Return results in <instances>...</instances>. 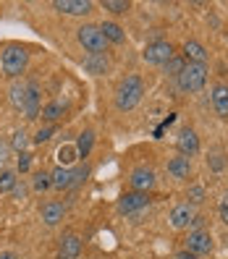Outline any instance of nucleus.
Masks as SVG:
<instances>
[{"instance_id":"34","label":"nucleus","mask_w":228,"mask_h":259,"mask_svg":"<svg viewBox=\"0 0 228 259\" xmlns=\"http://www.w3.org/2000/svg\"><path fill=\"white\" fill-rule=\"evenodd\" d=\"M218 218L223 225H228V191L220 196V202H218Z\"/></svg>"},{"instance_id":"24","label":"nucleus","mask_w":228,"mask_h":259,"mask_svg":"<svg viewBox=\"0 0 228 259\" xmlns=\"http://www.w3.org/2000/svg\"><path fill=\"white\" fill-rule=\"evenodd\" d=\"M8 100L16 110H24V100H26V84L24 81H13L8 89Z\"/></svg>"},{"instance_id":"2","label":"nucleus","mask_w":228,"mask_h":259,"mask_svg":"<svg viewBox=\"0 0 228 259\" xmlns=\"http://www.w3.org/2000/svg\"><path fill=\"white\" fill-rule=\"evenodd\" d=\"M50 178H53V189L68 191V189L84 184V181L89 178V165H73V167H60L58 165L50 173Z\"/></svg>"},{"instance_id":"29","label":"nucleus","mask_w":228,"mask_h":259,"mask_svg":"<svg viewBox=\"0 0 228 259\" xmlns=\"http://www.w3.org/2000/svg\"><path fill=\"white\" fill-rule=\"evenodd\" d=\"M11 147L16 149L19 155H21V152H26V147H29V136H26L24 128H16V131H13V136H11Z\"/></svg>"},{"instance_id":"37","label":"nucleus","mask_w":228,"mask_h":259,"mask_svg":"<svg viewBox=\"0 0 228 259\" xmlns=\"http://www.w3.org/2000/svg\"><path fill=\"white\" fill-rule=\"evenodd\" d=\"M11 196H13V199H21V196H24V186L19 184L16 189H13V191H11Z\"/></svg>"},{"instance_id":"13","label":"nucleus","mask_w":228,"mask_h":259,"mask_svg":"<svg viewBox=\"0 0 228 259\" xmlns=\"http://www.w3.org/2000/svg\"><path fill=\"white\" fill-rule=\"evenodd\" d=\"M53 8L66 13V16H87V13H92L95 6L89 0H55Z\"/></svg>"},{"instance_id":"22","label":"nucleus","mask_w":228,"mask_h":259,"mask_svg":"<svg viewBox=\"0 0 228 259\" xmlns=\"http://www.w3.org/2000/svg\"><path fill=\"white\" fill-rule=\"evenodd\" d=\"M55 157H58V165L60 167H73L76 160H79V152H76V144H63L58 152H55Z\"/></svg>"},{"instance_id":"15","label":"nucleus","mask_w":228,"mask_h":259,"mask_svg":"<svg viewBox=\"0 0 228 259\" xmlns=\"http://www.w3.org/2000/svg\"><path fill=\"white\" fill-rule=\"evenodd\" d=\"M82 238L76 236V233H66L63 238H60L58 243V259H79L82 254Z\"/></svg>"},{"instance_id":"25","label":"nucleus","mask_w":228,"mask_h":259,"mask_svg":"<svg viewBox=\"0 0 228 259\" xmlns=\"http://www.w3.org/2000/svg\"><path fill=\"white\" fill-rule=\"evenodd\" d=\"M19 186V173L16 170H0V194H11Z\"/></svg>"},{"instance_id":"33","label":"nucleus","mask_w":228,"mask_h":259,"mask_svg":"<svg viewBox=\"0 0 228 259\" xmlns=\"http://www.w3.org/2000/svg\"><path fill=\"white\" fill-rule=\"evenodd\" d=\"M207 165L218 173V170H223V167H225V160H223L220 152H212V155H207Z\"/></svg>"},{"instance_id":"28","label":"nucleus","mask_w":228,"mask_h":259,"mask_svg":"<svg viewBox=\"0 0 228 259\" xmlns=\"http://www.w3.org/2000/svg\"><path fill=\"white\" fill-rule=\"evenodd\" d=\"M186 199H189V204H192V207L202 204V202L207 199V191H205V186H200V184L189 186V191H186Z\"/></svg>"},{"instance_id":"11","label":"nucleus","mask_w":228,"mask_h":259,"mask_svg":"<svg viewBox=\"0 0 228 259\" xmlns=\"http://www.w3.org/2000/svg\"><path fill=\"white\" fill-rule=\"evenodd\" d=\"M21 113H24L26 120H34L42 113V95H40V87L34 81L26 84V100H24V110Z\"/></svg>"},{"instance_id":"3","label":"nucleus","mask_w":228,"mask_h":259,"mask_svg":"<svg viewBox=\"0 0 228 259\" xmlns=\"http://www.w3.org/2000/svg\"><path fill=\"white\" fill-rule=\"evenodd\" d=\"M26 63H29V53L19 45H8V48L0 53V71H3L8 79H16L26 71Z\"/></svg>"},{"instance_id":"10","label":"nucleus","mask_w":228,"mask_h":259,"mask_svg":"<svg viewBox=\"0 0 228 259\" xmlns=\"http://www.w3.org/2000/svg\"><path fill=\"white\" fill-rule=\"evenodd\" d=\"M176 149H178V155L192 160V155L200 152V136H197V131L194 128H181L176 134Z\"/></svg>"},{"instance_id":"38","label":"nucleus","mask_w":228,"mask_h":259,"mask_svg":"<svg viewBox=\"0 0 228 259\" xmlns=\"http://www.w3.org/2000/svg\"><path fill=\"white\" fill-rule=\"evenodd\" d=\"M0 259H19L16 251H0Z\"/></svg>"},{"instance_id":"16","label":"nucleus","mask_w":228,"mask_h":259,"mask_svg":"<svg viewBox=\"0 0 228 259\" xmlns=\"http://www.w3.org/2000/svg\"><path fill=\"white\" fill-rule=\"evenodd\" d=\"M40 218H42V223L48 225V228H55L60 220L66 218V204L63 202H45L42 204V209H40Z\"/></svg>"},{"instance_id":"7","label":"nucleus","mask_w":228,"mask_h":259,"mask_svg":"<svg viewBox=\"0 0 228 259\" xmlns=\"http://www.w3.org/2000/svg\"><path fill=\"white\" fill-rule=\"evenodd\" d=\"M129 186H131V191L149 194L152 189L158 186V173L152 170V167H147V165L134 167V170H131V176H129Z\"/></svg>"},{"instance_id":"17","label":"nucleus","mask_w":228,"mask_h":259,"mask_svg":"<svg viewBox=\"0 0 228 259\" xmlns=\"http://www.w3.org/2000/svg\"><path fill=\"white\" fill-rule=\"evenodd\" d=\"M210 102H212V110L220 118H228V84H212Z\"/></svg>"},{"instance_id":"36","label":"nucleus","mask_w":228,"mask_h":259,"mask_svg":"<svg viewBox=\"0 0 228 259\" xmlns=\"http://www.w3.org/2000/svg\"><path fill=\"white\" fill-rule=\"evenodd\" d=\"M173 259H197V256H194L192 251H186V249H184V251H178V254H176Z\"/></svg>"},{"instance_id":"5","label":"nucleus","mask_w":228,"mask_h":259,"mask_svg":"<svg viewBox=\"0 0 228 259\" xmlns=\"http://www.w3.org/2000/svg\"><path fill=\"white\" fill-rule=\"evenodd\" d=\"M76 39L89 55H105V50H108V39H105L97 24H82L76 29Z\"/></svg>"},{"instance_id":"1","label":"nucleus","mask_w":228,"mask_h":259,"mask_svg":"<svg viewBox=\"0 0 228 259\" xmlns=\"http://www.w3.org/2000/svg\"><path fill=\"white\" fill-rule=\"evenodd\" d=\"M142 97H144V81H142V76H136V73L126 76V79L116 87V108L121 113L134 110L136 105L142 102Z\"/></svg>"},{"instance_id":"21","label":"nucleus","mask_w":228,"mask_h":259,"mask_svg":"<svg viewBox=\"0 0 228 259\" xmlns=\"http://www.w3.org/2000/svg\"><path fill=\"white\" fill-rule=\"evenodd\" d=\"M100 32L105 34V39L108 42H116V45H121L126 39V29L121 26V24H116V21H102L100 24Z\"/></svg>"},{"instance_id":"14","label":"nucleus","mask_w":228,"mask_h":259,"mask_svg":"<svg viewBox=\"0 0 228 259\" xmlns=\"http://www.w3.org/2000/svg\"><path fill=\"white\" fill-rule=\"evenodd\" d=\"M181 50H184V53H181V58H184L186 63H200V66H207L210 53L205 50V45H202V42H197V39H186Z\"/></svg>"},{"instance_id":"12","label":"nucleus","mask_w":228,"mask_h":259,"mask_svg":"<svg viewBox=\"0 0 228 259\" xmlns=\"http://www.w3.org/2000/svg\"><path fill=\"white\" fill-rule=\"evenodd\" d=\"M192 220H194V207H192L189 202L176 204V207L171 209V215H168V223H171L173 231H184V228L192 225Z\"/></svg>"},{"instance_id":"31","label":"nucleus","mask_w":228,"mask_h":259,"mask_svg":"<svg viewBox=\"0 0 228 259\" xmlns=\"http://www.w3.org/2000/svg\"><path fill=\"white\" fill-rule=\"evenodd\" d=\"M53 134H55V126L37 128V134H34V144H45V142H50V139H53Z\"/></svg>"},{"instance_id":"23","label":"nucleus","mask_w":228,"mask_h":259,"mask_svg":"<svg viewBox=\"0 0 228 259\" xmlns=\"http://www.w3.org/2000/svg\"><path fill=\"white\" fill-rule=\"evenodd\" d=\"M92 147H95V131H92V128H87V131L79 134V139H76V152H79V160L89 157Z\"/></svg>"},{"instance_id":"32","label":"nucleus","mask_w":228,"mask_h":259,"mask_svg":"<svg viewBox=\"0 0 228 259\" xmlns=\"http://www.w3.org/2000/svg\"><path fill=\"white\" fill-rule=\"evenodd\" d=\"M29 167H32V155H29V152H21L19 160H16V173H29Z\"/></svg>"},{"instance_id":"6","label":"nucleus","mask_w":228,"mask_h":259,"mask_svg":"<svg viewBox=\"0 0 228 259\" xmlns=\"http://www.w3.org/2000/svg\"><path fill=\"white\" fill-rule=\"evenodd\" d=\"M173 55H176V48H173L171 42H165V39L149 42L147 48H144V53H142L144 63H149V66H165Z\"/></svg>"},{"instance_id":"27","label":"nucleus","mask_w":228,"mask_h":259,"mask_svg":"<svg viewBox=\"0 0 228 259\" xmlns=\"http://www.w3.org/2000/svg\"><path fill=\"white\" fill-rule=\"evenodd\" d=\"M184 66H186V60L176 53V55L168 60V63L163 66V73H165V76H171V79H176V76H178L181 71H184Z\"/></svg>"},{"instance_id":"8","label":"nucleus","mask_w":228,"mask_h":259,"mask_svg":"<svg viewBox=\"0 0 228 259\" xmlns=\"http://www.w3.org/2000/svg\"><path fill=\"white\" fill-rule=\"evenodd\" d=\"M147 207H149V194H139V191H126L116 202V209L121 215H136V212H142Z\"/></svg>"},{"instance_id":"4","label":"nucleus","mask_w":228,"mask_h":259,"mask_svg":"<svg viewBox=\"0 0 228 259\" xmlns=\"http://www.w3.org/2000/svg\"><path fill=\"white\" fill-rule=\"evenodd\" d=\"M207 66H200V63H186L184 71H181L176 76V84L181 92H186V95H194V92H200V89H205L207 84Z\"/></svg>"},{"instance_id":"20","label":"nucleus","mask_w":228,"mask_h":259,"mask_svg":"<svg viewBox=\"0 0 228 259\" xmlns=\"http://www.w3.org/2000/svg\"><path fill=\"white\" fill-rule=\"evenodd\" d=\"M40 115H42V120H45L48 126H53L55 120H60V118L66 115V105L60 102V100H53V102H48V105H45Z\"/></svg>"},{"instance_id":"35","label":"nucleus","mask_w":228,"mask_h":259,"mask_svg":"<svg viewBox=\"0 0 228 259\" xmlns=\"http://www.w3.org/2000/svg\"><path fill=\"white\" fill-rule=\"evenodd\" d=\"M6 162H8V144L0 142V170H6Z\"/></svg>"},{"instance_id":"30","label":"nucleus","mask_w":228,"mask_h":259,"mask_svg":"<svg viewBox=\"0 0 228 259\" xmlns=\"http://www.w3.org/2000/svg\"><path fill=\"white\" fill-rule=\"evenodd\" d=\"M102 8L110 13H126L131 8V3L129 0H102Z\"/></svg>"},{"instance_id":"26","label":"nucleus","mask_w":228,"mask_h":259,"mask_svg":"<svg viewBox=\"0 0 228 259\" xmlns=\"http://www.w3.org/2000/svg\"><path fill=\"white\" fill-rule=\"evenodd\" d=\"M32 189H34L37 194L53 189V178H50V173H48V170H37L34 178H32Z\"/></svg>"},{"instance_id":"9","label":"nucleus","mask_w":228,"mask_h":259,"mask_svg":"<svg viewBox=\"0 0 228 259\" xmlns=\"http://www.w3.org/2000/svg\"><path fill=\"white\" fill-rule=\"evenodd\" d=\"M215 241H212V233L207 228H197V231H189V238H186V251H192L194 256H205L212 251Z\"/></svg>"},{"instance_id":"19","label":"nucleus","mask_w":228,"mask_h":259,"mask_svg":"<svg viewBox=\"0 0 228 259\" xmlns=\"http://www.w3.org/2000/svg\"><path fill=\"white\" fill-rule=\"evenodd\" d=\"M82 66H84L87 73L102 76V73H108V71H110V60H108V55H87Z\"/></svg>"},{"instance_id":"18","label":"nucleus","mask_w":228,"mask_h":259,"mask_svg":"<svg viewBox=\"0 0 228 259\" xmlns=\"http://www.w3.org/2000/svg\"><path fill=\"white\" fill-rule=\"evenodd\" d=\"M168 176L176 178V181H186L192 176V160L184 157V155H176L168 160Z\"/></svg>"}]
</instances>
